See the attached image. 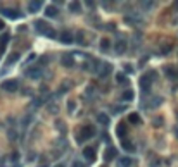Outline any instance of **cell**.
<instances>
[{
    "label": "cell",
    "mask_w": 178,
    "mask_h": 167,
    "mask_svg": "<svg viewBox=\"0 0 178 167\" xmlns=\"http://www.w3.org/2000/svg\"><path fill=\"white\" fill-rule=\"evenodd\" d=\"M35 28H37V31L40 35H43V36H48V38H57V33L52 30V28L48 26L47 22L43 21H35Z\"/></svg>",
    "instance_id": "1"
},
{
    "label": "cell",
    "mask_w": 178,
    "mask_h": 167,
    "mask_svg": "<svg viewBox=\"0 0 178 167\" xmlns=\"http://www.w3.org/2000/svg\"><path fill=\"white\" fill-rule=\"evenodd\" d=\"M156 78V72H147V74H144L140 78V88L144 90V91H149L151 90V83H152V79Z\"/></svg>",
    "instance_id": "2"
},
{
    "label": "cell",
    "mask_w": 178,
    "mask_h": 167,
    "mask_svg": "<svg viewBox=\"0 0 178 167\" xmlns=\"http://www.w3.org/2000/svg\"><path fill=\"white\" fill-rule=\"evenodd\" d=\"M112 72V66L111 64H107V62H100L99 64V78H107L109 74Z\"/></svg>",
    "instance_id": "3"
},
{
    "label": "cell",
    "mask_w": 178,
    "mask_h": 167,
    "mask_svg": "<svg viewBox=\"0 0 178 167\" xmlns=\"http://www.w3.org/2000/svg\"><path fill=\"white\" fill-rule=\"evenodd\" d=\"M17 81H4L2 85H0V88L4 90V91H9V93H12V91H16L17 90Z\"/></svg>",
    "instance_id": "4"
},
{
    "label": "cell",
    "mask_w": 178,
    "mask_h": 167,
    "mask_svg": "<svg viewBox=\"0 0 178 167\" xmlns=\"http://www.w3.org/2000/svg\"><path fill=\"white\" fill-rule=\"evenodd\" d=\"M26 76L31 79H40L42 78V71L38 69V67H30V69H26Z\"/></svg>",
    "instance_id": "5"
},
{
    "label": "cell",
    "mask_w": 178,
    "mask_h": 167,
    "mask_svg": "<svg viewBox=\"0 0 178 167\" xmlns=\"http://www.w3.org/2000/svg\"><path fill=\"white\" fill-rule=\"evenodd\" d=\"M0 11H2V14H4V16H7L9 19H17V17H21V12L14 11V9H0Z\"/></svg>",
    "instance_id": "6"
},
{
    "label": "cell",
    "mask_w": 178,
    "mask_h": 167,
    "mask_svg": "<svg viewBox=\"0 0 178 167\" xmlns=\"http://www.w3.org/2000/svg\"><path fill=\"white\" fill-rule=\"evenodd\" d=\"M61 64H62L64 67H73L74 64V59L71 57V53H64L62 57H61Z\"/></svg>",
    "instance_id": "7"
},
{
    "label": "cell",
    "mask_w": 178,
    "mask_h": 167,
    "mask_svg": "<svg viewBox=\"0 0 178 167\" xmlns=\"http://www.w3.org/2000/svg\"><path fill=\"white\" fill-rule=\"evenodd\" d=\"M42 7H43V4L38 2V0H35V2H28V11L33 12V14H35V12H38Z\"/></svg>",
    "instance_id": "8"
},
{
    "label": "cell",
    "mask_w": 178,
    "mask_h": 167,
    "mask_svg": "<svg viewBox=\"0 0 178 167\" xmlns=\"http://www.w3.org/2000/svg\"><path fill=\"white\" fill-rule=\"evenodd\" d=\"M83 157H85L87 160H95V150L92 148V146H85V150H83Z\"/></svg>",
    "instance_id": "9"
},
{
    "label": "cell",
    "mask_w": 178,
    "mask_h": 167,
    "mask_svg": "<svg viewBox=\"0 0 178 167\" xmlns=\"http://www.w3.org/2000/svg\"><path fill=\"white\" fill-rule=\"evenodd\" d=\"M59 40L62 41V43H66V45H69L71 41H73V35L69 33V31H62V33L59 35Z\"/></svg>",
    "instance_id": "10"
},
{
    "label": "cell",
    "mask_w": 178,
    "mask_h": 167,
    "mask_svg": "<svg viewBox=\"0 0 178 167\" xmlns=\"http://www.w3.org/2000/svg\"><path fill=\"white\" fill-rule=\"evenodd\" d=\"M116 155H118L116 148H112V146H111V148H107V150H106V153H104V160H107V162H109V160L116 159Z\"/></svg>",
    "instance_id": "11"
},
{
    "label": "cell",
    "mask_w": 178,
    "mask_h": 167,
    "mask_svg": "<svg viewBox=\"0 0 178 167\" xmlns=\"http://www.w3.org/2000/svg\"><path fill=\"white\" fill-rule=\"evenodd\" d=\"M9 40H11V35H9V33H4L2 36H0V50H4L5 47H7Z\"/></svg>",
    "instance_id": "12"
},
{
    "label": "cell",
    "mask_w": 178,
    "mask_h": 167,
    "mask_svg": "<svg viewBox=\"0 0 178 167\" xmlns=\"http://www.w3.org/2000/svg\"><path fill=\"white\" fill-rule=\"evenodd\" d=\"M82 131H83V136L85 138H92L93 134H95V128L93 126H85Z\"/></svg>",
    "instance_id": "13"
},
{
    "label": "cell",
    "mask_w": 178,
    "mask_h": 167,
    "mask_svg": "<svg viewBox=\"0 0 178 167\" xmlns=\"http://www.w3.org/2000/svg\"><path fill=\"white\" fill-rule=\"evenodd\" d=\"M121 145H123V148L128 150V152H135V146H133V143H131L130 140H123Z\"/></svg>",
    "instance_id": "14"
},
{
    "label": "cell",
    "mask_w": 178,
    "mask_h": 167,
    "mask_svg": "<svg viewBox=\"0 0 178 167\" xmlns=\"http://www.w3.org/2000/svg\"><path fill=\"white\" fill-rule=\"evenodd\" d=\"M45 14H47V17H54V16H57V9L54 5H50V7L45 9Z\"/></svg>",
    "instance_id": "15"
},
{
    "label": "cell",
    "mask_w": 178,
    "mask_h": 167,
    "mask_svg": "<svg viewBox=\"0 0 178 167\" xmlns=\"http://www.w3.org/2000/svg\"><path fill=\"white\" fill-rule=\"evenodd\" d=\"M114 49H116V52H118V53H123L126 50V41H118Z\"/></svg>",
    "instance_id": "16"
},
{
    "label": "cell",
    "mask_w": 178,
    "mask_h": 167,
    "mask_svg": "<svg viewBox=\"0 0 178 167\" xmlns=\"http://www.w3.org/2000/svg\"><path fill=\"white\" fill-rule=\"evenodd\" d=\"M116 131H118V136H121V138H125V133H126V126L123 123H119L118 124V128H116Z\"/></svg>",
    "instance_id": "17"
},
{
    "label": "cell",
    "mask_w": 178,
    "mask_h": 167,
    "mask_svg": "<svg viewBox=\"0 0 178 167\" xmlns=\"http://www.w3.org/2000/svg\"><path fill=\"white\" fill-rule=\"evenodd\" d=\"M128 121H130L131 124H138V123H140V115H138V114H135V112H133V114H130V115H128Z\"/></svg>",
    "instance_id": "18"
},
{
    "label": "cell",
    "mask_w": 178,
    "mask_h": 167,
    "mask_svg": "<svg viewBox=\"0 0 178 167\" xmlns=\"http://www.w3.org/2000/svg\"><path fill=\"white\" fill-rule=\"evenodd\" d=\"M99 123L102 124V126H107V124H109V117H107V114H99Z\"/></svg>",
    "instance_id": "19"
},
{
    "label": "cell",
    "mask_w": 178,
    "mask_h": 167,
    "mask_svg": "<svg viewBox=\"0 0 178 167\" xmlns=\"http://www.w3.org/2000/svg\"><path fill=\"white\" fill-rule=\"evenodd\" d=\"M131 165V159L130 157H123L121 162H119V167H130Z\"/></svg>",
    "instance_id": "20"
},
{
    "label": "cell",
    "mask_w": 178,
    "mask_h": 167,
    "mask_svg": "<svg viewBox=\"0 0 178 167\" xmlns=\"http://www.w3.org/2000/svg\"><path fill=\"white\" fill-rule=\"evenodd\" d=\"M121 98H123L125 102H130V100H133V91H130V90H128V91H125V93L121 95Z\"/></svg>",
    "instance_id": "21"
},
{
    "label": "cell",
    "mask_w": 178,
    "mask_h": 167,
    "mask_svg": "<svg viewBox=\"0 0 178 167\" xmlns=\"http://www.w3.org/2000/svg\"><path fill=\"white\" fill-rule=\"evenodd\" d=\"M69 11L74 12V14H78V12H80V4H78V2H71V4H69Z\"/></svg>",
    "instance_id": "22"
},
{
    "label": "cell",
    "mask_w": 178,
    "mask_h": 167,
    "mask_svg": "<svg viewBox=\"0 0 178 167\" xmlns=\"http://www.w3.org/2000/svg\"><path fill=\"white\" fill-rule=\"evenodd\" d=\"M116 81H118L119 85L126 83V76H125V72H118V74H116Z\"/></svg>",
    "instance_id": "23"
},
{
    "label": "cell",
    "mask_w": 178,
    "mask_h": 167,
    "mask_svg": "<svg viewBox=\"0 0 178 167\" xmlns=\"http://www.w3.org/2000/svg\"><path fill=\"white\" fill-rule=\"evenodd\" d=\"M100 47H102V50H107L109 47H111V43H109V40H107V38H104V40L100 41Z\"/></svg>",
    "instance_id": "24"
},
{
    "label": "cell",
    "mask_w": 178,
    "mask_h": 167,
    "mask_svg": "<svg viewBox=\"0 0 178 167\" xmlns=\"http://www.w3.org/2000/svg\"><path fill=\"white\" fill-rule=\"evenodd\" d=\"M164 72H166V76H170L171 79H173L175 76H176V72H175L173 69H170V67H166V69H164Z\"/></svg>",
    "instance_id": "25"
},
{
    "label": "cell",
    "mask_w": 178,
    "mask_h": 167,
    "mask_svg": "<svg viewBox=\"0 0 178 167\" xmlns=\"http://www.w3.org/2000/svg\"><path fill=\"white\" fill-rule=\"evenodd\" d=\"M19 59V53H12V55H9V59H7V64H12L14 60H17Z\"/></svg>",
    "instance_id": "26"
},
{
    "label": "cell",
    "mask_w": 178,
    "mask_h": 167,
    "mask_svg": "<svg viewBox=\"0 0 178 167\" xmlns=\"http://www.w3.org/2000/svg\"><path fill=\"white\" fill-rule=\"evenodd\" d=\"M154 126H156V128L163 126V117H156V121H154Z\"/></svg>",
    "instance_id": "27"
},
{
    "label": "cell",
    "mask_w": 178,
    "mask_h": 167,
    "mask_svg": "<svg viewBox=\"0 0 178 167\" xmlns=\"http://www.w3.org/2000/svg\"><path fill=\"white\" fill-rule=\"evenodd\" d=\"M71 167H85V165H83L80 160H76V162H73V165H71Z\"/></svg>",
    "instance_id": "28"
},
{
    "label": "cell",
    "mask_w": 178,
    "mask_h": 167,
    "mask_svg": "<svg viewBox=\"0 0 178 167\" xmlns=\"http://www.w3.org/2000/svg\"><path fill=\"white\" fill-rule=\"evenodd\" d=\"M142 5H144V7H152L154 4H152V2H142Z\"/></svg>",
    "instance_id": "29"
},
{
    "label": "cell",
    "mask_w": 178,
    "mask_h": 167,
    "mask_svg": "<svg viewBox=\"0 0 178 167\" xmlns=\"http://www.w3.org/2000/svg\"><path fill=\"white\" fill-rule=\"evenodd\" d=\"M78 41H80V43H83V31H80V33H78Z\"/></svg>",
    "instance_id": "30"
},
{
    "label": "cell",
    "mask_w": 178,
    "mask_h": 167,
    "mask_svg": "<svg viewBox=\"0 0 178 167\" xmlns=\"http://www.w3.org/2000/svg\"><path fill=\"white\" fill-rule=\"evenodd\" d=\"M2 28H4V22H2V21H0V30H2Z\"/></svg>",
    "instance_id": "31"
},
{
    "label": "cell",
    "mask_w": 178,
    "mask_h": 167,
    "mask_svg": "<svg viewBox=\"0 0 178 167\" xmlns=\"http://www.w3.org/2000/svg\"><path fill=\"white\" fill-rule=\"evenodd\" d=\"M56 167H64V165H61V164H59V165H56Z\"/></svg>",
    "instance_id": "32"
}]
</instances>
